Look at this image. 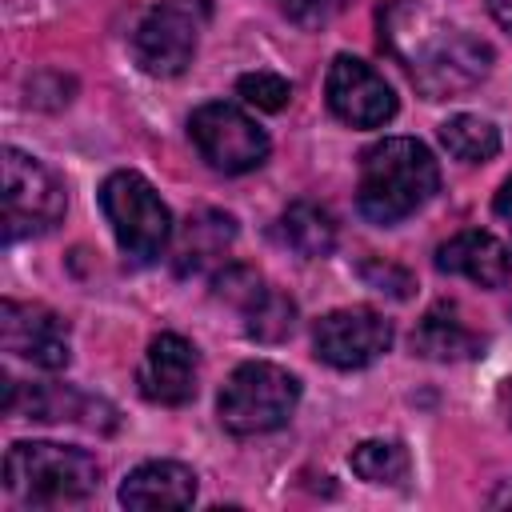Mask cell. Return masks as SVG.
Returning <instances> with one entry per match:
<instances>
[{
  "instance_id": "cell-1",
  "label": "cell",
  "mask_w": 512,
  "mask_h": 512,
  "mask_svg": "<svg viewBox=\"0 0 512 512\" xmlns=\"http://www.w3.org/2000/svg\"><path fill=\"white\" fill-rule=\"evenodd\" d=\"M440 188V168L432 152L412 136H384L360 156L356 208L372 224H400L432 200Z\"/></svg>"
},
{
  "instance_id": "cell-2",
  "label": "cell",
  "mask_w": 512,
  "mask_h": 512,
  "mask_svg": "<svg viewBox=\"0 0 512 512\" xmlns=\"http://www.w3.org/2000/svg\"><path fill=\"white\" fill-rule=\"evenodd\" d=\"M4 488L28 508L80 504L100 488V464L92 452L56 440H16L4 456Z\"/></svg>"
},
{
  "instance_id": "cell-3",
  "label": "cell",
  "mask_w": 512,
  "mask_h": 512,
  "mask_svg": "<svg viewBox=\"0 0 512 512\" xmlns=\"http://www.w3.org/2000/svg\"><path fill=\"white\" fill-rule=\"evenodd\" d=\"M300 404V380L272 364V360H248L240 364L224 388H220V424L232 436H264L288 424V416Z\"/></svg>"
},
{
  "instance_id": "cell-4",
  "label": "cell",
  "mask_w": 512,
  "mask_h": 512,
  "mask_svg": "<svg viewBox=\"0 0 512 512\" xmlns=\"http://www.w3.org/2000/svg\"><path fill=\"white\" fill-rule=\"evenodd\" d=\"M400 56V64L408 68L412 84L428 96V100H444L456 92L476 88L488 68H492V48L476 36H468L464 28H440L432 24L428 36H420V44H400L392 48Z\"/></svg>"
},
{
  "instance_id": "cell-5",
  "label": "cell",
  "mask_w": 512,
  "mask_h": 512,
  "mask_svg": "<svg viewBox=\"0 0 512 512\" xmlns=\"http://www.w3.org/2000/svg\"><path fill=\"white\" fill-rule=\"evenodd\" d=\"M100 208L132 264H152L168 252L172 212L140 172H112L100 184Z\"/></svg>"
},
{
  "instance_id": "cell-6",
  "label": "cell",
  "mask_w": 512,
  "mask_h": 512,
  "mask_svg": "<svg viewBox=\"0 0 512 512\" xmlns=\"http://www.w3.org/2000/svg\"><path fill=\"white\" fill-rule=\"evenodd\" d=\"M0 180H4L0 184L4 188V216H0L4 244L40 236L52 224H60V216H64V184L36 156H28V152L8 144L0 152Z\"/></svg>"
},
{
  "instance_id": "cell-7",
  "label": "cell",
  "mask_w": 512,
  "mask_h": 512,
  "mask_svg": "<svg viewBox=\"0 0 512 512\" xmlns=\"http://www.w3.org/2000/svg\"><path fill=\"white\" fill-rule=\"evenodd\" d=\"M212 0H160L132 32V60L148 76H180L208 28Z\"/></svg>"
},
{
  "instance_id": "cell-8",
  "label": "cell",
  "mask_w": 512,
  "mask_h": 512,
  "mask_svg": "<svg viewBox=\"0 0 512 512\" xmlns=\"http://www.w3.org/2000/svg\"><path fill=\"white\" fill-rule=\"evenodd\" d=\"M188 136L200 152V160L224 176L252 172L268 160V132L236 104L212 100L200 104L188 120Z\"/></svg>"
},
{
  "instance_id": "cell-9",
  "label": "cell",
  "mask_w": 512,
  "mask_h": 512,
  "mask_svg": "<svg viewBox=\"0 0 512 512\" xmlns=\"http://www.w3.org/2000/svg\"><path fill=\"white\" fill-rule=\"evenodd\" d=\"M312 348L324 364L352 372L368 368L392 348V320H384L376 308H336L316 320L312 328Z\"/></svg>"
},
{
  "instance_id": "cell-10",
  "label": "cell",
  "mask_w": 512,
  "mask_h": 512,
  "mask_svg": "<svg viewBox=\"0 0 512 512\" xmlns=\"http://www.w3.org/2000/svg\"><path fill=\"white\" fill-rule=\"evenodd\" d=\"M324 96H328L332 116L352 128H380L396 116V92L388 88V80L372 64L348 52L328 64Z\"/></svg>"
},
{
  "instance_id": "cell-11",
  "label": "cell",
  "mask_w": 512,
  "mask_h": 512,
  "mask_svg": "<svg viewBox=\"0 0 512 512\" xmlns=\"http://www.w3.org/2000/svg\"><path fill=\"white\" fill-rule=\"evenodd\" d=\"M0 344L4 352L36 364V368H64L72 356L68 344V324L44 308V304H24V300H4L0 304Z\"/></svg>"
},
{
  "instance_id": "cell-12",
  "label": "cell",
  "mask_w": 512,
  "mask_h": 512,
  "mask_svg": "<svg viewBox=\"0 0 512 512\" xmlns=\"http://www.w3.org/2000/svg\"><path fill=\"white\" fill-rule=\"evenodd\" d=\"M196 380H200L196 348L176 332L152 336V344L140 360V372H136L140 396L152 404H164V408H180L196 396Z\"/></svg>"
},
{
  "instance_id": "cell-13",
  "label": "cell",
  "mask_w": 512,
  "mask_h": 512,
  "mask_svg": "<svg viewBox=\"0 0 512 512\" xmlns=\"http://www.w3.org/2000/svg\"><path fill=\"white\" fill-rule=\"evenodd\" d=\"M436 268L452 272V276H464L480 288H500L512 272V260H508V248L492 232L464 228V232H456L452 240H444L436 248Z\"/></svg>"
},
{
  "instance_id": "cell-14",
  "label": "cell",
  "mask_w": 512,
  "mask_h": 512,
  "mask_svg": "<svg viewBox=\"0 0 512 512\" xmlns=\"http://www.w3.org/2000/svg\"><path fill=\"white\" fill-rule=\"evenodd\" d=\"M196 500V472L176 460H148L132 468L120 484V504L124 508H188Z\"/></svg>"
},
{
  "instance_id": "cell-15",
  "label": "cell",
  "mask_w": 512,
  "mask_h": 512,
  "mask_svg": "<svg viewBox=\"0 0 512 512\" xmlns=\"http://www.w3.org/2000/svg\"><path fill=\"white\" fill-rule=\"evenodd\" d=\"M232 236H236V220L224 216V212H216V208H204V212L188 216L184 228H180V236H176V248H172L176 272L188 276V272L208 268L212 260L224 256V248L232 244Z\"/></svg>"
},
{
  "instance_id": "cell-16",
  "label": "cell",
  "mask_w": 512,
  "mask_h": 512,
  "mask_svg": "<svg viewBox=\"0 0 512 512\" xmlns=\"http://www.w3.org/2000/svg\"><path fill=\"white\" fill-rule=\"evenodd\" d=\"M412 348L428 360H472L480 356L484 340L460 320L456 304H432L412 332Z\"/></svg>"
},
{
  "instance_id": "cell-17",
  "label": "cell",
  "mask_w": 512,
  "mask_h": 512,
  "mask_svg": "<svg viewBox=\"0 0 512 512\" xmlns=\"http://www.w3.org/2000/svg\"><path fill=\"white\" fill-rule=\"evenodd\" d=\"M276 236L284 248H292L304 260L328 256L336 248V220L328 208H320L316 200H296L280 212L276 220Z\"/></svg>"
},
{
  "instance_id": "cell-18",
  "label": "cell",
  "mask_w": 512,
  "mask_h": 512,
  "mask_svg": "<svg viewBox=\"0 0 512 512\" xmlns=\"http://www.w3.org/2000/svg\"><path fill=\"white\" fill-rule=\"evenodd\" d=\"M440 140H444V148H448L456 160H464V164H484V160H492V156L500 152V132H496L488 120L468 116V112L444 120V124H440Z\"/></svg>"
},
{
  "instance_id": "cell-19",
  "label": "cell",
  "mask_w": 512,
  "mask_h": 512,
  "mask_svg": "<svg viewBox=\"0 0 512 512\" xmlns=\"http://www.w3.org/2000/svg\"><path fill=\"white\" fill-rule=\"evenodd\" d=\"M408 448L400 440H364L360 448H352V472L368 484H400L408 480Z\"/></svg>"
},
{
  "instance_id": "cell-20",
  "label": "cell",
  "mask_w": 512,
  "mask_h": 512,
  "mask_svg": "<svg viewBox=\"0 0 512 512\" xmlns=\"http://www.w3.org/2000/svg\"><path fill=\"white\" fill-rule=\"evenodd\" d=\"M244 320H248V336L256 340H284L292 328H296V304L288 296H280L276 288H264L248 308H244Z\"/></svg>"
},
{
  "instance_id": "cell-21",
  "label": "cell",
  "mask_w": 512,
  "mask_h": 512,
  "mask_svg": "<svg viewBox=\"0 0 512 512\" xmlns=\"http://www.w3.org/2000/svg\"><path fill=\"white\" fill-rule=\"evenodd\" d=\"M236 92H240L244 104L260 108V112H280L292 100V84L284 76H276V72H244L236 80Z\"/></svg>"
},
{
  "instance_id": "cell-22",
  "label": "cell",
  "mask_w": 512,
  "mask_h": 512,
  "mask_svg": "<svg viewBox=\"0 0 512 512\" xmlns=\"http://www.w3.org/2000/svg\"><path fill=\"white\" fill-rule=\"evenodd\" d=\"M264 288H268L264 276L252 272V268H244V264H232V268H224L216 276V296L228 300V304H236V308H248Z\"/></svg>"
},
{
  "instance_id": "cell-23",
  "label": "cell",
  "mask_w": 512,
  "mask_h": 512,
  "mask_svg": "<svg viewBox=\"0 0 512 512\" xmlns=\"http://www.w3.org/2000/svg\"><path fill=\"white\" fill-rule=\"evenodd\" d=\"M276 8L296 28H324L340 12V0H276Z\"/></svg>"
},
{
  "instance_id": "cell-24",
  "label": "cell",
  "mask_w": 512,
  "mask_h": 512,
  "mask_svg": "<svg viewBox=\"0 0 512 512\" xmlns=\"http://www.w3.org/2000/svg\"><path fill=\"white\" fill-rule=\"evenodd\" d=\"M364 280L372 284V288H380V292H392V296H408V288H412V280H408V272L404 268H396V264H380V260H368L364 268Z\"/></svg>"
},
{
  "instance_id": "cell-25",
  "label": "cell",
  "mask_w": 512,
  "mask_h": 512,
  "mask_svg": "<svg viewBox=\"0 0 512 512\" xmlns=\"http://www.w3.org/2000/svg\"><path fill=\"white\" fill-rule=\"evenodd\" d=\"M492 212H496L500 220H508V228H512V176L500 184V192H496V200H492Z\"/></svg>"
},
{
  "instance_id": "cell-26",
  "label": "cell",
  "mask_w": 512,
  "mask_h": 512,
  "mask_svg": "<svg viewBox=\"0 0 512 512\" xmlns=\"http://www.w3.org/2000/svg\"><path fill=\"white\" fill-rule=\"evenodd\" d=\"M488 12L504 32H512V0H488Z\"/></svg>"
}]
</instances>
